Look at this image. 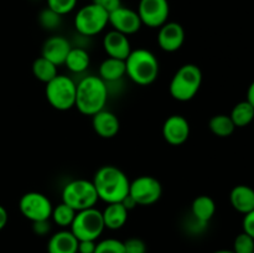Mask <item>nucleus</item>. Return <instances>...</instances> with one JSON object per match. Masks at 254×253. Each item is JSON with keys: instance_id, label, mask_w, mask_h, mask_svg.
<instances>
[{"instance_id": "nucleus-1", "label": "nucleus", "mask_w": 254, "mask_h": 253, "mask_svg": "<svg viewBox=\"0 0 254 253\" xmlns=\"http://www.w3.org/2000/svg\"><path fill=\"white\" fill-rule=\"evenodd\" d=\"M92 183L98 198L106 203L122 202L129 193L130 181L124 171L117 166H101L94 174Z\"/></svg>"}, {"instance_id": "nucleus-2", "label": "nucleus", "mask_w": 254, "mask_h": 253, "mask_svg": "<svg viewBox=\"0 0 254 253\" xmlns=\"http://www.w3.org/2000/svg\"><path fill=\"white\" fill-rule=\"evenodd\" d=\"M107 99V83L99 76H87L77 84L74 107L84 116L92 117L104 109Z\"/></svg>"}, {"instance_id": "nucleus-3", "label": "nucleus", "mask_w": 254, "mask_h": 253, "mask_svg": "<svg viewBox=\"0 0 254 253\" xmlns=\"http://www.w3.org/2000/svg\"><path fill=\"white\" fill-rule=\"evenodd\" d=\"M127 76L139 86H149L159 76V61L146 49L131 50L126 60Z\"/></svg>"}, {"instance_id": "nucleus-4", "label": "nucleus", "mask_w": 254, "mask_h": 253, "mask_svg": "<svg viewBox=\"0 0 254 253\" xmlns=\"http://www.w3.org/2000/svg\"><path fill=\"white\" fill-rule=\"evenodd\" d=\"M202 84V71L197 64L186 63L173 76L169 86L171 97L179 102L191 101Z\"/></svg>"}, {"instance_id": "nucleus-5", "label": "nucleus", "mask_w": 254, "mask_h": 253, "mask_svg": "<svg viewBox=\"0 0 254 253\" xmlns=\"http://www.w3.org/2000/svg\"><path fill=\"white\" fill-rule=\"evenodd\" d=\"M77 84L66 74H57L46 83V99L52 108L57 111H68L76 104Z\"/></svg>"}, {"instance_id": "nucleus-6", "label": "nucleus", "mask_w": 254, "mask_h": 253, "mask_svg": "<svg viewBox=\"0 0 254 253\" xmlns=\"http://www.w3.org/2000/svg\"><path fill=\"white\" fill-rule=\"evenodd\" d=\"M98 200L93 183L84 179L69 181L62 190V202L71 206L77 212L94 207Z\"/></svg>"}, {"instance_id": "nucleus-7", "label": "nucleus", "mask_w": 254, "mask_h": 253, "mask_svg": "<svg viewBox=\"0 0 254 253\" xmlns=\"http://www.w3.org/2000/svg\"><path fill=\"white\" fill-rule=\"evenodd\" d=\"M102 211L96 207L78 211L71 225V232L78 241H96L104 231Z\"/></svg>"}, {"instance_id": "nucleus-8", "label": "nucleus", "mask_w": 254, "mask_h": 253, "mask_svg": "<svg viewBox=\"0 0 254 253\" xmlns=\"http://www.w3.org/2000/svg\"><path fill=\"white\" fill-rule=\"evenodd\" d=\"M109 21V14L94 2L84 5L74 16V27L81 35L96 36L103 31Z\"/></svg>"}, {"instance_id": "nucleus-9", "label": "nucleus", "mask_w": 254, "mask_h": 253, "mask_svg": "<svg viewBox=\"0 0 254 253\" xmlns=\"http://www.w3.org/2000/svg\"><path fill=\"white\" fill-rule=\"evenodd\" d=\"M163 193V188L158 179L150 175H143L133 180L129 185L128 195L136 205L150 206L158 202Z\"/></svg>"}, {"instance_id": "nucleus-10", "label": "nucleus", "mask_w": 254, "mask_h": 253, "mask_svg": "<svg viewBox=\"0 0 254 253\" xmlns=\"http://www.w3.org/2000/svg\"><path fill=\"white\" fill-rule=\"evenodd\" d=\"M20 212L31 222L49 220L52 213L51 201L46 195L36 191L24 193L19 201Z\"/></svg>"}, {"instance_id": "nucleus-11", "label": "nucleus", "mask_w": 254, "mask_h": 253, "mask_svg": "<svg viewBox=\"0 0 254 253\" xmlns=\"http://www.w3.org/2000/svg\"><path fill=\"white\" fill-rule=\"evenodd\" d=\"M136 12L140 17L141 24L151 29H159L168 22L170 5L168 0H140Z\"/></svg>"}, {"instance_id": "nucleus-12", "label": "nucleus", "mask_w": 254, "mask_h": 253, "mask_svg": "<svg viewBox=\"0 0 254 253\" xmlns=\"http://www.w3.org/2000/svg\"><path fill=\"white\" fill-rule=\"evenodd\" d=\"M108 24L113 26V30L122 32L127 36L136 34L143 26L138 12L130 7L123 6V5L109 14Z\"/></svg>"}, {"instance_id": "nucleus-13", "label": "nucleus", "mask_w": 254, "mask_h": 253, "mask_svg": "<svg viewBox=\"0 0 254 253\" xmlns=\"http://www.w3.org/2000/svg\"><path fill=\"white\" fill-rule=\"evenodd\" d=\"M163 136L166 143L178 146L185 143L190 136V124L185 117L174 114L166 118L163 124Z\"/></svg>"}, {"instance_id": "nucleus-14", "label": "nucleus", "mask_w": 254, "mask_h": 253, "mask_svg": "<svg viewBox=\"0 0 254 253\" xmlns=\"http://www.w3.org/2000/svg\"><path fill=\"white\" fill-rule=\"evenodd\" d=\"M185 42V30L179 22L168 21L159 27L158 44L163 51L175 52Z\"/></svg>"}, {"instance_id": "nucleus-15", "label": "nucleus", "mask_w": 254, "mask_h": 253, "mask_svg": "<svg viewBox=\"0 0 254 253\" xmlns=\"http://www.w3.org/2000/svg\"><path fill=\"white\" fill-rule=\"evenodd\" d=\"M72 46L68 40L60 35L49 37L42 45L41 56L44 59L49 60L56 66L64 64V61L67 59V55L71 51Z\"/></svg>"}, {"instance_id": "nucleus-16", "label": "nucleus", "mask_w": 254, "mask_h": 253, "mask_svg": "<svg viewBox=\"0 0 254 253\" xmlns=\"http://www.w3.org/2000/svg\"><path fill=\"white\" fill-rule=\"evenodd\" d=\"M103 49L108 57L124 60V61L131 52L130 41H129L128 36L116 31V30H112L104 35Z\"/></svg>"}, {"instance_id": "nucleus-17", "label": "nucleus", "mask_w": 254, "mask_h": 253, "mask_svg": "<svg viewBox=\"0 0 254 253\" xmlns=\"http://www.w3.org/2000/svg\"><path fill=\"white\" fill-rule=\"evenodd\" d=\"M92 126L101 138L111 139L118 134L121 123L118 117L113 112L102 109L101 112L92 116Z\"/></svg>"}, {"instance_id": "nucleus-18", "label": "nucleus", "mask_w": 254, "mask_h": 253, "mask_svg": "<svg viewBox=\"0 0 254 253\" xmlns=\"http://www.w3.org/2000/svg\"><path fill=\"white\" fill-rule=\"evenodd\" d=\"M230 202L237 212L247 215L254 210V189L248 185H237L231 190Z\"/></svg>"}, {"instance_id": "nucleus-19", "label": "nucleus", "mask_w": 254, "mask_h": 253, "mask_svg": "<svg viewBox=\"0 0 254 253\" xmlns=\"http://www.w3.org/2000/svg\"><path fill=\"white\" fill-rule=\"evenodd\" d=\"M49 253H78V240L71 231H59L47 243Z\"/></svg>"}, {"instance_id": "nucleus-20", "label": "nucleus", "mask_w": 254, "mask_h": 253, "mask_svg": "<svg viewBox=\"0 0 254 253\" xmlns=\"http://www.w3.org/2000/svg\"><path fill=\"white\" fill-rule=\"evenodd\" d=\"M128 212L122 202L107 203V207L102 211L104 227L113 231L122 228L128 220Z\"/></svg>"}, {"instance_id": "nucleus-21", "label": "nucleus", "mask_w": 254, "mask_h": 253, "mask_svg": "<svg viewBox=\"0 0 254 253\" xmlns=\"http://www.w3.org/2000/svg\"><path fill=\"white\" fill-rule=\"evenodd\" d=\"M99 77L103 79L106 83L117 82L123 78L127 73L126 61L124 60L113 59V57H107L102 63L99 64Z\"/></svg>"}, {"instance_id": "nucleus-22", "label": "nucleus", "mask_w": 254, "mask_h": 253, "mask_svg": "<svg viewBox=\"0 0 254 253\" xmlns=\"http://www.w3.org/2000/svg\"><path fill=\"white\" fill-rule=\"evenodd\" d=\"M216 202L207 195L197 196L191 205V215L195 220L207 223L215 216Z\"/></svg>"}, {"instance_id": "nucleus-23", "label": "nucleus", "mask_w": 254, "mask_h": 253, "mask_svg": "<svg viewBox=\"0 0 254 253\" xmlns=\"http://www.w3.org/2000/svg\"><path fill=\"white\" fill-rule=\"evenodd\" d=\"M91 63V57L89 54L82 47H72L71 51L67 55V59L64 64L67 68L73 73H82L86 71Z\"/></svg>"}, {"instance_id": "nucleus-24", "label": "nucleus", "mask_w": 254, "mask_h": 253, "mask_svg": "<svg viewBox=\"0 0 254 253\" xmlns=\"http://www.w3.org/2000/svg\"><path fill=\"white\" fill-rule=\"evenodd\" d=\"M230 117L235 123L236 128L250 126L254 122V107L248 101L240 102L233 107Z\"/></svg>"}, {"instance_id": "nucleus-25", "label": "nucleus", "mask_w": 254, "mask_h": 253, "mask_svg": "<svg viewBox=\"0 0 254 253\" xmlns=\"http://www.w3.org/2000/svg\"><path fill=\"white\" fill-rule=\"evenodd\" d=\"M208 128L216 136L227 138V136L232 135L236 126L231 117L227 114H216L208 122Z\"/></svg>"}, {"instance_id": "nucleus-26", "label": "nucleus", "mask_w": 254, "mask_h": 253, "mask_svg": "<svg viewBox=\"0 0 254 253\" xmlns=\"http://www.w3.org/2000/svg\"><path fill=\"white\" fill-rule=\"evenodd\" d=\"M32 73L35 78L39 79L40 82L49 83L51 79H54L57 76V66L52 63L49 60L44 59L42 56L37 57L32 63Z\"/></svg>"}, {"instance_id": "nucleus-27", "label": "nucleus", "mask_w": 254, "mask_h": 253, "mask_svg": "<svg viewBox=\"0 0 254 253\" xmlns=\"http://www.w3.org/2000/svg\"><path fill=\"white\" fill-rule=\"evenodd\" d=\"M76 213L77 211H74L71 206H68L64 202H61L56 207L52 208L51 218L60 227H68V226L71 227Z\"/></svg>"}, {"instance_id": "nucleus-28", "label": "nucleus", "mask_w": 254, "mask_h": 253, "mask_svg": "<svg viewBox=\"0 0 254 253\" xmlns=\"http://www.w3.org/2000/svg\"><path fill=\"white\" fill-rule=\"evenodd\" d=\"M61 15L57 12L52 11L51 9L46 7L42 10L39 15V22L44 29L46 30H55L61 25Z\"/></svg>"}, {"instance_id": "nucleus-29", "label": "nucleus", "mask_w": 254, "mask_h": 253, "mask_svg": "<svg viewBox=\"0 0 254 253\" xmlns=\"http://www.w3.org/2000/svg\"><path fill=\"white\" fill-rule=\"evenodd\" d=\"M94 253H124L123 242L117 238H107L97 243Z\"/></svg>"}, {"instance_id": "nucleus-30", "label": "nucleus", "mask_w": 254, "mask_h": 253, "mask_svg": "<svg viewBox=\"0 0 254 253\" xmlns=\"http://www.w3.org/2000/svg\"><path fill=\"white\" fill-rule=\"evenodd\" d=\"M233 252L235 253H253L254 252V238L246 232L240 233L233 242Z\"/></svg>"}, {"instance_id": "nucleus-31", "label": "nucleus", "mask_w": 254, "mask_h": 253, "mask_svg": "<svg viewBox=\"0 0 254 253\" xmlns=\"http://www.w3.org/2000/svg\"><path fill=\"white\" fill-rule=\"evenodd\" d=\"M77 5V0H47V7L59 15L69 14Z\"/></svg>"}, {"instance_id": "nucleus-32", "label": "nucleus", "mask_w": 254, "mask_h": 253, "mask_svg": "<svg viewBox=\"0 0 254 253\" xmlns=\"http://www.w3.org/2000/svg\"><path fill=\"white\" fill-rule=\"evenodd\" d=\"M123 246L124 253H146V245L140 238H128L124 241Z\"/></svg>"}, {"instance_id": "nucleus-33", "label": "nucleus", "mask_w": 254, "mask_h": 253, "mask_svg": "<svg viewBox=\"0 0 254 253\" xmlns=\"http://www.w3.org/2000/svg\"><path fill=\"white\" fill-rule=\"evenodd\" d=\"M92 2L97 4L98 6H101L102 9L106 10L108 14H111L112 11L117 10L118 7L122 6V0H92Z\"/></svg>"}, {"instance_id": "nucleus-34", "label": "nucleus", "mask_w": 254, "mask_h": 253, "mask_svg": "<svg viewBox=\"0 0 254 253\" xmlns=\"http://www.w3.org/2000/svg\"><path fill=\"white\" fill-rule=\"evenodd\" d=\"M243 232L254 238V210L245 215L243 218Z\"/></svg>"}, {"instance_id": "nucleus-35", "label": "nucleus", "mask_w": 254, "mask_h": 253, "mask_svg": "<svg viewBox=\"0 0 254 253\" xmlns=\"http://www.w3.org/2000/svg\"><path fill=\"white\" fill-rule=\"evenodd\" d=\"M32 230L36 235L39 236H45L50 232L51 230V225H50L49 220L44 221H36V222H32Z\"/></svg>"}, {"instance_id": "nucleus-36", "label": "nucleus", "mask_w": 254, "mask_h": 253, "mask_svg": "<svg viewBox=\"0 0 254 253\" xmlns=\"http://www.w3.org/2000/svg\"><path fill=\"white\" fill-rule=\"evenodd\" d=\"M96 241H78V253H94Z\"/></svg>"}, {"instance_id": "nucleus-37", "label": "nucleus", "mask_w": 254, "mask_h": 253, "mask_svg": "<svg viewBox=\"0 0 254 253\" xmlns=\"http://www.w3.org/2000/svg\"><path fill=\"white\" fill-rule=\"evenodd\" d=\"M7 220H9V215H7V211L5 210L4 206L0 205V231L6 226Z\"/></svg>"}, {"instance_id": "nucleus-38", "label": "nucleus", "mask_w": 254, "mask_h": 253, "mask_svg": "<svg viewBox=\"0 0 254 253\" xmlns=\"http://www.w3.org/2000/svg\"><path fill=\"white\" fill-rule=\"evenodd\" d=\"M122 203H123L124 206H126V208L127 210H131V208H134L136 206V203H135V201L133 200V198L130 197V196H126V198H124L123 201H122Z\"/></svg>"}, {"instance_id": "nucleus-39", "label": "nucleus", "mask_w": 254, "mask_h": 253, "mask_svg": "<svg viewBox=\"0 0 254 253\" xmlns=\"http://www.w3.org/2000/svg\"><path fill=\"white\" fill-rule=\"evenodd\" d=\"M246 101L250 102L251 104L254 107V81L251 83V86L248 87V91H247V99Z\"/></svg>"}, {"instance_id": "nucleus-40", "label": "nucleus", "mask_w": 254, "mask_h": 253, "mask_svg": "<svg viewBox=\"0 0 254 253\" xmlns=\"http://www.w3.org/2000/svg\"><path fill=\"white\" fill-rule=\"evenodd\" d=\"M213 253H235L233 251H230V250H220V251H216V252Z\"/></svg>"}, {"instance_id": "nucleus-41", "label": "nucleus", "mask_w": 254, "mask_h": 253, "mask_svg": "<svg viewBox=\"0 0 254 253\" xmlns=\"http://www.w3.org/2000/svg\"><path fill=\"white\" fill-rule=\"evenodd\" d=\"M253 123H254V122H253Z\"/></svg>"}, {"instance_id": "nucleus-42", "label": "nucleus", "mask_w": 254, "mask_h": 253, "mask_svg": "<svg viewBox=\"0 0 254 253\" xmlns=\"http://www.w3.org/2000/svg\"><path fill=\"white\" fill-rule=\"evenodd\" d=\"M253 253H254V252H253Z\"/></svg>"}]
</instances>
